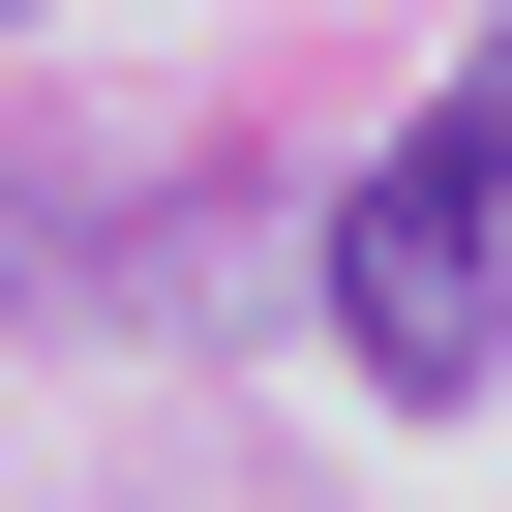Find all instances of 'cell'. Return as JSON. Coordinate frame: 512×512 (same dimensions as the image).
I'll return each instance as SVG.
<instances>
[{
	"label": "cell",
	"instance_id": "1",
	"mask_svg": "<svg viewBox=\"0 0 512 512\" xmlns=\"http://www.w3.org/2000/svg\"><path fill=\"white\" fill-rule=\"evenodd\" d=\"M332 362H362L392 422H452V392L512 362V151H482V121H422V151L332 181Z\"/></svg>",
	"mask_w": 512,
	"mask_h": 512
},
{
	"label": "cell",
	"instance_id": "2",
	"mask_svg": "<svg viewBox=\"0 0 512 512\" xmlns=\"http://www.w3.org/2000/svg\"><path fill=\"white\" fill-rule=\"evenodd\" d=\"M61 272H91V241H61V211H31V181H0V302H61Z\"/></svg>",
	"mask_w": 512,
	"mask_h": 512
},
{
	"label": "cell",
	"instance_id": "3",
	"mask_svg": "<svg viewBox=\"0 0 512 512\" xmlns=\"http://www.w3.org/2000/svg\"><path fill=\"white\" fill-rule=\"evenodd\" d=\"M452 121H482V151H512V31H482V91H452Z\"/></svg>",
	"mask_w": 512,
	"mask_h": 512
}]
</instances>
